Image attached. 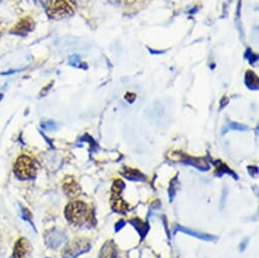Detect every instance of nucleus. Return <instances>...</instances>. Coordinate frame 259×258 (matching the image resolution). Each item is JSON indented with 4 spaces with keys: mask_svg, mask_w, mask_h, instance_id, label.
Masks as SVG:
<instances>
[{
    "mask_svg": "<svg viewBox=\"0 0 259 258\" xmlns=\"http://www.w3.org/2000/svg\"><path fill=\"white\" fill-rule=\"evenodd\" d=\"M64 216L66 220L74 226H89V228H91L96 224L94 211L83 201L77 200L69 202L65 206Z\"/></svg>",
    "mask_w": 259,
    "mask_h": 258,
    "instance_id": "nucleus-1",
    "label": "nucleus"
},
{
    "mask_svg": "<svg viewBox=\"0 0 259 258\" xmlns=\"http://www.w3.org/2000/svg\"><path fill=\"white\" fill-rule=\"evenodd\" d=\"M76 8V0H48L46 13L53 20H62L70 17Z\"/></svg>",
    "mask_w": 259,
    "mask_h": 258,
    "instance_id": "nucleus-2",
    "label": "nucleus"
},
{
    "mask_svg": "<svg viewBox=\"0 0 259 258\" xmlns=\"http://www.w3.org/2000/svg\"><path fill=\"white\" fill-rule=\"evenodd\" d=\"M14 173L20 180L33 179L36 177L37 173L36 162L30 156L22 155L17 159L14 165Z\"/></svg>",
    "mask_w": 259,
    "mask_h": 258,
    "instance_id": "nucleus-3",
    "label": "nucleus"
},
{
    "mask_svg": "<svg viewBox=\"0 0 259 258\" xmlns=\"http://www.w3.org/2000/svg\"><path fill=\"white\" fill-rule=\"evenodd\" d=\"M91 247L92 245L89 239L76 238L66 244L61 252V255L63 258H76L79 255L89 252Z\"/></svg>",
    "mask_w": 259,
    "mask_h": 258,
    "instance_id": "nucleus-4",
    "label": "nucleus"
},
{
    "mask_svg": "<svg viewBox=\"0 0 259 258\" xmlns=\"http://www.w3.org/2000/svg\"><path fill=\"white\" fill-rule=\"evenodd\" d=\"M66 240H67V237H66L65 232L62 230L56 229V228L49 230L48 233H46V235H45L46 244L50 248H53V249H56L57 247H59Z\"/></svg>",
    "mask_w": 259,
    "mask_h": 258,
    "instance_id": "nucleus-5",
    "label": "nucleus"
},
{
    "mask_svg": "<svg viewBox=\"0 0 259 258\" xmlns=\"http://www.w3.org/2000/svg\"><path fill=\"white\" fill-rule=\"evenodd\" d=\"M34 21L30 17L22 18L12 29V33L19 36H26L28 33H30L34 28Z\"/></svg>",
    "mask_w": 259,
    "mask_h": 258,
    "instance_id": "nucleus-6",
    "label": "nucleus"
},
{
    "mask_svg": "<svg viewBox=\"0 0 259 258\" xmlns=\"http://www.w3.org/2000/svg\"><path fill=\"white\" fill-rule=\"evenodd\" d=\"M31 253V245L26 238L19 239L14 247L12 258H28Z\"/></svg>",
    "mask_w": 259,
    "mask_h": 258,
    "instance_id": "nucleus-7",
    "label": "nucleus"
},
{
    "mask_svg": "<svg viewBox=\"0 0 259 258\" xmlns=\"http://www.w3.org/2000/svg\"><path fill=\"white\" fill-rule=\"evenodd\" d=\"M63 191L69 198H75L80 195L81 188L72 178H68L63 184Z\"/></svg>",
    "mask_w": 259,
    "mask_h": 258,
    "instance_id": "nucleus-8",
    "label": "nucleus"
},
{
    "mask_svg": "<svg viewBox=\"0 0 259 258\" xmlns=\"http://www.w3.org/2000/svg\"><path fill=\"white\" fill-rule=\"evenodd\" d=\"M177 232H181V233H184V234L190 235V236L195 237V238H198V239H200V240H202V241L212 242V241H215V240H217V238H215V237H213L212 235L203 234V233H200V232H195V231H192V230L187 229V228L182 227V226H176V227H175L174 235H175Z\"/></svg>",
    "mask_w": 259,
    "mask_h": 258,
    "instance_id": "nucleus-9",
    "label": "nucleus"
},
{
    "mask_svg": "<svg viewBox=\"0 0 259 258\" xmlns=\"http://www.w3.org/2000/svg\"><path fill=\"white\" fill-rule=\"evenodd\" d=\"M111 206H112V209L114 211H117V212H120V213H125L129 209L128 203H126L121 198V193H112Z\"/></svg>",
    "mask_w": 259,
    "mask_h": 258,
    "instance_id": "nucleus-10",
    "label": "nucleus"
},
{
    "mask_svg": "<svg viewBox=\"0 0 259 258\" xmlns=\"http://www.w3.org/2000/svg\"><path fill=\"white\" fill-rule=\"evenodd\" d=\"M99 258H119L118 249L113 241H108L103 245Z\"/></svg>",
    "mask_w": 259,
    "mask_h": 258,
    "instance_id": "nucleus-11",
    "label": "nucleus"
},
{
    "mask_svg": "<svg viewBox=\"0 0 259 258\" xmlns=\"http://www.w3.org/2000/svg\"><path fill=\"white\" fill-rule=\"evenodd\" d=\"M181 162L190 166H193L194 168L200 170V171H208L209 170V165L208 163L201 158H191L188 156H183L181 159Z\"/></svg>",
    "mask_w": 259,
    "mask_h": 258,
    "instance_id": "nucleus-12",
    "label": "nucleus"
},
{
    "mask_svg": "<svg viewBox=\"0 0 259 258\" xmlns=\"http://www.w3.org/2000/svg\"><path fill=\"white\" fill-rule=\"evenodd\" d=\"M122 175L128 179V180H132V181H145L146 180V176L137 169H132V168H126L123 172Z\"/></svg>",
    "mask_w": 259,
    "mask_h": 258,
    "instance_id": "nucleus-13",
    "label": "nucleus"
},
{
    "mask_svg": "<svg viewBox=\"0 0 259 258\" xmlns=\"http://www.w3.org/2000/svg\"><path fill=\"white\" fill-rule=\"evenodd\" d=\"M131 224L135 227V229L140 233V235L142 236V238L144 239L147 235H148V232H149V224L148 223H145L143 222L141 219H138V218H135L131 221Z\"/></svg>",
    "mask_w": 259,
    "mask_h": 258,
    "instance_id": "nucleus-14",
    "label": "nucleus"
},
{
    "mask_svg": "<svg viewBox=\"0 0 259 258\" xmlns=\"http://www.w3.org/2000/svg\"><path fill=\"white\" fill-rule=\"evenodd\" d=\"M214 165H215V167H217V170H215V176H218V177H222L224 174H229V175H231L234 179H238V175H236L227 165H225V164H223L222 162H218V163H213Z\"/></svg>",
    "mask_w": 259,
    "mask_h": 258,
    "instance_id": "nucleus-15",
    "label": "nucleus"
},
{
    "mask_svg": "<svg viewBox=\"0 0 259 258\" xmlns=\"http://www.w3.org/2000/svg\"><path fill=\"white\" fill-rule=\"evenodd\" d=\"M179 187V182H178V178L175 177L171 183H170V187H169V190H168V193H169V200L170 202L173 201L175 195H176V192H177V189Z\"/></svg>",
    "mask_w": 259,
    "mask_h": 258,
    "instance_id": "nucleus-16",
    "label": "nucleus"
},
{
    "mask_svg": "<svg viewBox=\"0 0 259 258\" xmlns=\"http://www.w3.org/2000/svg\"><path fill=\"white\" fill-rule=\"evenodd\" d=\"M23 218H24V220H27L28 222H30V223L33 225V223H32V214H31V212H30L27 208H25V207H23Z\"/></svg>",
    "mask_w": 259,
    "mask_h": 258,
    "instance_id": "nucleus-17",
    "label": "nucleus"
},
{
    "mask_svg": "<svg viewBox=\"0 0 259 258\" xmlns=\"http://www.w3.org/2000/svg\"><path fill=\"white\" fill-rule=\"evenodd\" d=\"M125 226V222L123 220H120L116 225H115V231L119 232L123 227Z\"/></svg>",
    "mask_w": 259,
    "mask_h": 258,
    "instance_id": "nucleus-18",
    "label": "nucleus"
},
{
    "mask_svg": "<svg viewBox=\"0 0 259 258\" xmlns=\"http://www.w3.org/2000/svg\"><path fill=\"white\" fill-rule=\"evenodd\" d=\"M2 99H3V95H2V94H0V101H2Z\"/></svg>",
    "mask_w": 259,
    "mask_h": 258,
    "instance_id": "nucleus-19",
    "label": "nucleus"
},
{
    "mask_svg": "<svg viewBox=\"0 0 259 258\" xmlns=\"http://www.w3.org/2000/svg\"><path fill=\"white\" fill-rule=\"evenodd\" d=\"M0 2H2V0H0Z\"/></svg>",
    "mask_w": 259,
    "mask_h": 258,
    "instance_id": "nucleus-20",
    "label": "nucleus"
}]
</instances>
